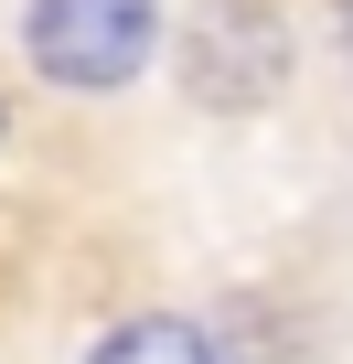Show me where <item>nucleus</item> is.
<instances>
[{
	"instance_id": "1",
	"label": "nucleus",
	"mask_w": 353,
	"mask_h": 364,
	"mask_svg": "<svg viewBox=\"0 0 353 364\" xmlns=\"http://www.w3.org/2000/svg\"><path fill=\"white\" fill-rule=\"evenodd\" d=\"M183 97L193 107H214V118H257V107H278V86H289V22H278V0H193L183 11Z\"/></svg>"
},
{
	"instance_id": "2",
	"label": "nucleus",
	"mask_w": 353,
	"mask_h": 364,
	"mask_svg": "<svg viewBox=\"0 0 353 364\" xmlns=\"http://www.w3.org/2000/svg\"><path fill=\"white\" fill-rule=\"evenodd\" d=\"M22 54L65 97H107L161 54V0H22Z\"/></svg>"
},
{
	"instance_id": "3",
	"label": "nucleus",
	"mask_w": 353,
	"mask_h": 364,
	"mask_svg": "<svg viewBox=\"0 0 353 364\" xmlns=\"http://www.w3.org/2000/svg\"><path fill=\"white\" fill-rule=\"evenodd\" d=\"M86 364H225V353H214V332L193 311H129L118 332H97Z\"/></svg>"
},
{
	"instance_id": "4",
	"label": "nucleus",
	"mask_w": 353,
	"mask_h": 364,
	"mask_svg": "<svg viewBox=\"0 0 353 364\" xmlns=\"http://www.w3.org/2000/svg\"><path fill=\"white\" fill-rule=\"evenodd\" d=\"M342 43H353V0H342Z\"/></svg>"
},
{
	"instance_id": "5",
	"label": "nucleus",
	"mask_w": 353,
	"mask_h": 364,
	"mask_svg": "<svg viewBox=\"0 0 353 364\" xmlns=\"http://www.w3.org/2000/svg\"><path fill=\"white\" fill-rule=\"evenodd\" d=\"M0 139H11V107H0Z\"/></svg>"
}]
</instances>
